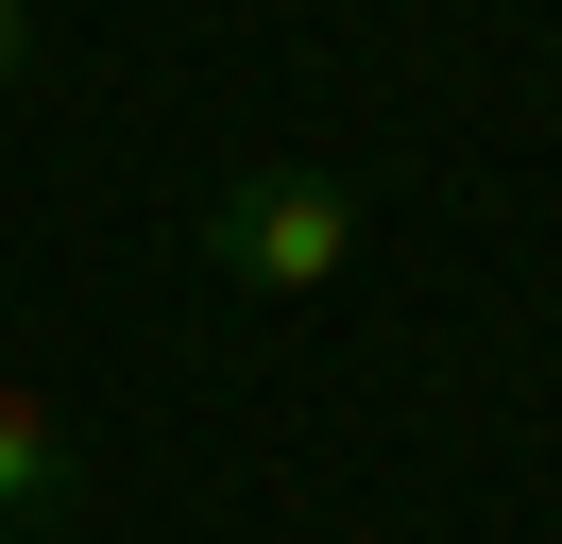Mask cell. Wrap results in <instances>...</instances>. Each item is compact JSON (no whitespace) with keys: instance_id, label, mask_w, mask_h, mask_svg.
<instances>
[{"instance_id":"cell-1","label":"cell","mask_w":562,"mask_h":544,"mask_svg":"<svg viewBox=\"0 0 562 544\" xmlns=\"http://www.w3.org/2000/svg\"><path fill=\"white\" fill-rule=\"evenodd\" d=\"M358 238H375V188L324 170V154H239V170L205 188V272H222V290L307 306V290L358 272Z\"/></svg>"},{"instance_id":"cell-3","label":"cell","mask_w":562,"mask_h":544,"mask_svg":"<svg viewBox=\"0 0 562 544\" xmlns=\"http://www.w3.org/2000/svg\"><path fill=\"white\" fill-rule=\"evenodd\" d=\"M35 34H52L35 0H0V86H18V68H35Z\"/></svg>"},{"instance_id":"cell-2","label":"cell","mask_w":562,"mask_h":544,"mask_svg":"<svg viewBox=\"0 0 562 544\" xmlns=\"http://www.w3.org/2000/svg\"><path fill=\"white\" fill-rule=\"evenodd\" d=\"M52 510H69V408L35 374H0V544H35Z\"/></svg>"}]
</instances>
